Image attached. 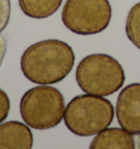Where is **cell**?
Segmentation results:
<instances>
[{"instance_id":"obj_9","label":"cell","mask_w":140,"mask_h":149,"mask_svg":"<svg viewBox=\"0 0 140 149\" xmlns=\"http://www.w3.org/2000/svg\"><path fill=\"white\" fill-rule=\"evenodd\" d=\"M62 0H19L20 8L32 19H46L57 12Z\"/></svg>"},{"instance_id":"obj_12","label":"cell","mask_w":140,"mask_h":149,"mask_svg":"<svg viewBox=\"0 0 140 149\" xmlns=\"http://www.w3.org/2000/svg\"><path fill=\"white\" fill-rule=\"evenodd\" d=\"M10 111V100L8 94L0 89V124L8 117Z\"/></svg>"},{"instance_id":"obj_5","label":"cell","mask_w":140,"mask_h":149,"mask_svg":"<svg viewBox=\"0 0 140 149\" xmlns=\"http://www.w3.org/2000/svg\"><path fill=\"white\" fill-rule=\"evenodd\" d=\"M112 19L108 0H67L61 12L66 28L79 35H93L106 30Z\"/></svg>"},{"instance_id":"obj_2","label":"cell","mask_w":140,"mask_h":149,"mask_svg":"<svg viewBox=\"0 0 140 149\" xmlns=\"http://www.w3.org/2000/svg\"><path fill=\"white\" fill-rule=\"evenodd\" d=\"M114 107L103 97L93 94H79L72 99L65 109L64 121L67 128L77 136L96 135L112 124Z\"/></svg>"},{"instance_id":"obj_4","label":"cell","mask_w":140,"mask_h":149,"mask_svg":"<svg viewBox=\"0 0 140 149\" xmlns=\"http://www.w3.org/2000/svg\"><path fill=\"white\" fill-rule=\"evenodd\" d=\"M20 113L25 124L34 130H48L60 124L65 114V100L58 89L40 84L23 94Z\"/></svg>"},{"instance_id":"obj_1","label":"cell","mask_w":140,"mask_h":149,"mask_svg":"<svg viewBox=\"0 0 140 149\" xmlns=\"http://www.w3.org/2000/svg\"><path fill=\"white\" fill-rule=\"evenodd\" d=\"M75 61V53L69 44L60 40H44L24 51L21 70L33 84H53L70 74Z\"/></svg>"},{"instance_id":"obj_7","label":"cell","mask_w":140,"mask_h":149,"mask_svg":"<svg viewBox=\"0 0 140 149\" xmlns=\"http://www.w3.org/2000/svg\"><path fill=\"white\" fill-rule=\"evenodd\" d=\"M33 134L28 125L18 121L0 124V149H31Z\"/></svg>"},{"instance_id":"obj_13","label":"cell","mask_w":140,"mask_h":149,"mask_svg":"<svg viewBox=\"0 0 140 149\" xmlns=\"http://www.w3.org/2000/svg\"><path fill=\"white\" fill-rule=\"evenodd\" d=\"M6 53H7V40L3 35H0V67L3 63Z\"/></svg>"},{"instance_id":"obj_3","label":"cell","mask_w":140,"mask_h":149,"mask_svg":"<svg viewBox=\"0 0 140 149\" xmlns=\"http://www.w3.org/2000/svg\"><path fill=\"white\" fill-rule=\"evenodd\" d=\"M76 80L85 93L107 97L123 87L125 72L117 59L107 54H92L81 59Z\"/></svg>"},{"instance_id":"obj_6","label":"cell","mask_w":140,"mask_h":149,"mask_svg":"<svg viewBox=\"0 0 140 149\" xmlns=\"http://www.w3.org/2000/svg\"><path fill=\"white\" fill-rule=\"evenodd\" d=\"M115 110L118 124L131 135H140L139 82L128 84L121 90Z\"/></svg>"},{"instance_id":"obj_11","label":"cell","mask_w":140,"mask_h":149,"mask_svg":"<svg viewBox=\"0 0 140 149\" xmlns=\"http://www.w3.org/2000/svg\"><path fill=\"white\" fill-rule=\"evenodd\" d=\"M11 2L10 0H0V33L2 32L10 21Z\"/></svg>"},{"instance_id":"obj_8","label":"cell","mask_w":140,"mask_h":149,"mask_svg":"<svg viewBox=\"0 0 140 149\" xmlns=\"http://www.w3.org/2000/svg\"><path fill=\"white\" fill-rule=\"evenodd\" d=\"M91 149H135V140L130 133L123 127L105 128L94 137Z\"/></svg>"},{"instance_id":"obj_10","label":"cell","mask_w":140,"mask_h":149,"mask_svg":"<svg viewBox=\"0 0 140 149\" xmlns=\"http://www.w3.org/2000/svg\"><path fill=\"white\" fill-rule=\"evenodd\" d=\"M126 34L129 41L140 49V2L136 3L127 15Z\"/></svg>"}]
</instances>
